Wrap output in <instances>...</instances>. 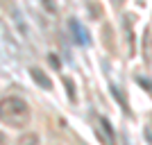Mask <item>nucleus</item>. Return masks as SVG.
I'll return each mask as SVG.
<instances>
[{
	"label": "nucleus",
	"instance_id": "obj_1",
	"mask_svg": "<svg viewBox=\"0 0 152 145\" xmlns=\"http://www.w3.org/2000/svg\"><path fill=\"white\" fill-rule=\"evenodd\" d=\"M32 118L27 102L18 95H7L0 100V122L9 127H25Z\"/></svg>",
	"mask_w": 152,
	"mask_h": 145
},
{
	"label": "nucleus",
	"instance_id": "obj_2",
	"mask_svg": "<svg viewBox=\"0 0 152 145\" xmlns=\"http://www.w3.org/2000/svg\"><path fill=\"white\" fill-rule=\"evenodd\" d=\"M68 27H70V32H73V36H75V41L77 43H82V45H86L91 41V36H89V32L82 27V23L77 18H70L68 20Z\"/></svg>",
	"mask_w": 152,
	"mask_h": 145
},
{
	"label": "nucleus",
	"instance_id": "obj_3",
	"mask_svg": "<svg viewBox=\"0 0 152 145\" xmlns=\"http://www.w3.org/2000/svg\"><path fill=\"white\" fill-rule=\"evenodd\" d=\"M98 134L102 136V141L107 145H116V136H114V132H111V125L107 122V118H98Z\"/></svg>",
	"mask_w": 152,
	"mask_h": 145
},
{
	"label": "nucleus",
	"instance_id": "obj_4",
	"mask_svg": "<svg viewBox=\"0 0 152 145\" xmlns=\"http://www.w3.org/2000/svg\"><path fill=\"white\" fill-rule=\"evenodd\" d=\"M30 75H32V79L43 88V91H52V79L45 75L41 68H30Z\"/></svg>",
	"mask_w": 152,
	"mask_h": 145
},
{
	"label": "nucleus",
	"instance_id": "obj_5",
	"mask_svg": "<svg viewBox=\"0 0 152 145\" xmlns=\"http://www.w3.org/2000/svg\"><path fill=\"white\" fill-rule=\"evenodd\" d=\"M143 57H145V63L152 61V32L150 30L143 32Z\"/></svg>",
	"mask_w": 152,
	"mask_h": 145
},
{
	"label": "nucleus",
	"instance_id": "obj_6",
	"mask_svg": "<svg viewBox=\"0 0 152 145\" xmlns=\"http://www.w3.org/2000/svg\"><path fill=\"white\" fill-rule=\"evenodd\" d=\"M16 145H39V136L37 134H23L18 141H16Z\"/></svg>",
	"mask_w": 152,
	"mask_h": 145
},
{
	"label": "nucleus",
	"instance_id": "obj_7",
	"mask_svg": "<svg viewBox=\"0 0 152 145\" xmlns=\"http://www.w3.org/2000/svg\"><path fill=\"white\" fill-rule=\"evenodd\" d=\"M41 2H43V7L48 9V12H55V9H57V5H55V0H41Z\"/></svg>",
	"mask_w": 152,
	"mask_h": 145
},
{
	"label": "nucleus",
	"instance_id": "obj_8",
	"mask_svg": "<svg viewBox=\"0 0 152 145\" xmlns=\"http://www.w3.org/2000/svg\"><path fill=\"white\" fill-rule=\"evenodd\" d=\"M66 88H68V98H70V100H75V91H73V82H68V79H66Z\"/></svg>",
	"mask_w": 152,
	"mask_h": 145
},
{
	"label": "nucleus",
	"instance_id": "obj_9",
	"mask_svg": "<svg viewBox=\"0 0 152 145\" xmlns=\"http://www.w3.org/2000/svg\"><path fill=\"white\" fill-rule=\"evenodd\" d=\"M0 145H7V136H5V132H0Z\"/></svg>",
	"mask_w": 152,
	"mask_h": 145
}]
</instances>
